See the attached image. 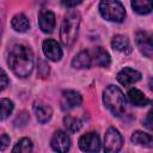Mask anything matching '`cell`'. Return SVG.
Wrapping results in <instances>:
<instances>
[{
	"mask_svg": "<svg viewBox=\"0 0 153 153\" xmlns=\"http://www.w3.org/2000/svg\"><path fill=\"white\" fill-rule=\"evenodd\" d=\"M80 24V14L78 12H69L61 24L60 38L65 47H71L76 41Z\"/></svg>",
	"mask_w": 153,
	"mask_h": 153,
	"instance_id": "cell-2",
	"label": "cell"
},
{
	"mask_svg": "<svg viewBox=\"0 0 153 153\" xmlns=\"http://www.w3.org/2000/svg\"><path fill=\"white\" fill-rule=\"evenodd\" d=\"M72 65L74 68L82 69V68H88L91 66V57L87 51H80L78 55L72 61Z\"/></svg>",
	"mask_w": 153,
	"mask_h": 153,
	"instance_id": "cell-18",
	"label": "cell"
},
{
	"mask_svg": "<svg viewBox=\"0 0 153 153\" xmlns=\"http://www.w3.org/2000/svg\"><path fill=\"white\" fill-rule=\"evenodd\" d=\"M103 102L110 112L115 116H121L126 109V98L122 91L114 85H110L105 88L103 93Z\"/></svg>",
	"mask_w": 153,
	"mask_h": 153,
	"instance_id": "cell-3",
	"label": "cell"
},
{
	"mask_svg": "<svg viewBox=\"0 0 153 153\" xmlns=\"http://www.w3.org/2000/svg\"><path fill=\"white\" fill-rule=\"evenodd\" d=\"M111 45L115 50L121 51L123 54H129L131 51V44H130L128 37H126L123 35H116L111 41Z\"/></svg>",
	"mask_w": 153,
	"mask_h": 153,
	"instance_id": "cell-14",
	"label": "cell"
},
{
	"mask_svg": "<svg viewBox=\"0 0 153 153\" xmlns=\"http://www.w3.org/2000/svg\"><path fill=\"white\" fill-rule=\"evenodd\" d=\"M33 111H35V115H36L38 122H41V123H47L51 118V115H53L51 108L49 105L42 103V102L35 103Z\"/></svg>",
	"mask_w": 153,
	"mask_h": 153,
	"instance_id": "cell-13",
	"label": "cell"
},
{
	"mask_svg": "<svg viewBox=\"0 0 153 153\" xmlns=\"http://www.w3.org/2000/svg\"><path fill=\"white\" fill-rule=\"evenodd\" d=\"M141 79V73L137 72L136 69H133V68H124L122 69L118 74H117V80L124 85V86H128V85H131L136 81H139Z\"/></svg>",
	"mask_w": 153,
	"mask_h": 153,
	"instance_id": "cell-12",
	"label": "cell"
},
{
	"mask_svg": "<svg viewBox=\"0 0 153 153\" xmlns=\"http://www.w3.org/2000/svg\"><path fill=\"white\" fill-rule=\"evenodd\" d=\"M8 143H10L8 135H6V134L1 135L0 136V151H5L7 148V146H8Z\"/></svg>",
	"mask_w": 153,
	"mask_h": 153,
	"instance_id": "cell-25",
	"label": "cell"
},
{
	"mask_svg": "<svg viewBox=\"0 0 153 153\" xmlns=\"http://www.w3.org/2000/svg\"><path fill=\"white\" fill-rule=\"evenodd\" d=\"M79 147L85 152H97L100 148V141L97 133H87L79 139Z\"/></svg>",
	"mask_w": 153,
	"mask_h": 153,
	"instance_id": "cell-6",
	"label": "cell"
},
{
	"mask_svg": "<svg viewBox=\"0 0 153 153\" xmlns=\"http://www.w3.org/2000/svg\"><path fill=\"white\" fill-rule=\"evenodd\" d=\"M69 146H71V139L67 135V133L62 130H57L54 133L51 137V147L54 151L63 153L69 149Z\"/></svg>",
	"mask_w": 153,
	"mask_h": 153,
	"instance_id": "cell-7",
	"label": "cell"
},
{
	"mask_svg": "<svg viewBox=\"0 0 153 153\" xmlns=\"http://www.w3.org/2000/svg\"><path fill=\"white\" fill-rule=\"evenodd\" d=\"M151 114H152V112H148V115H147V120H146V122H147L146 127L149 128V129L152 128V126H151V124H152V122H151Z\"/></svg>",
	"mask_w": 153,
	"mask_h": 153,
	"instance_id": "cell-27",
	"label": "cell"
},
{
	"mask_svg": "<svg viewBox=\"0 0 153 153\" xmlns=\"http://www.w3.org/2000/svg\"><path fill=\"white\" fill-rule=\"evenodd\" d=\"M134 11L139 14H148L152 11V0H131Z\"/></svg>",
	"mask_w": 153,
	"mask_h": 153,
	"instance_id": "cell-20",
	"label": "cell"
},
{
	"mask_svg": "<svg viewBox=\"0 0 153 153\" xmlns=\"http://www.w3.org/2000/svg\"><path fill=\"white\" fill-rule=\"evenodd\" d=\"M11 24H12V27L18 32H25L30 26V23H29L27 18L22 13L14 16Z\"/></svg>",
	"mask_w": 153,
	"mask_h": 153,
	"instance_id": "cell-19",
	"label": "cell"
},
{
	"mask_svg": "<svg viewBox=\"0 0 153 153\" xmlns=\"http://www.w3.org/2000/svg\"><path fill=\"white\" fill-rule=\"evenodd\" d=\"M13 110V103L7 98H0V121L7 118Z\"/></svg>",
	"mask_w": 153,
	"mask_h": 153,
	"instance_id": "cell-21",
	"label": "cell"
},
{
	"mask_svg": "<svg viewBox=\"0 0 153 153\" xmlns=\"http://www.w3.org/2000/svg\"><path fill=\"white\" fill-rule=\"evenodd\" d=\"M63 124H65V127L67 128V130H69L71 133H75V131H78V130L81 128V122H80V120H78V118H75V117H72V116H69V115L65 116V118H63Z\"/></svg>",
	"mask_w": 153,
	"mask_h": 153,
	"instance_id": "cell-22",
	"label": "cell"
},
{
	"mask_svg": "<svg viewBox=\"0 0 153 153\" xmlns=\"http://www.w3.org/2000/svg\"><path fill=\"white\" fill-rule=\"evenodd\" d=\"M42 48H43L44 55L51 61H59L62 57V50H61L59 43L54 39H50V38L45 39L43 42Z\"/></svg>",
	"mask_w": 153,
	"mask_h": 153,
	"instance_id": "cell-10",
	"label": "cell"
},
{
	"mask_svg": "<svg viewBox=\"0 0 153 153\" xmlns=\"http://www.w3.org/2000/svg\"><path fill=\"white\" fill-rule=\"evenodd\" d=\"M93 62L99 67H109L110 66V55L103 48L98 47L93 50Z\"/></svg>",
	"mask_w": 153,
	"mask_h": 153,
	"instance_id": "cell-16",
	"label": "cell"
},
{
	"mask_svg": "<svg viewBox=\"0 0 153 153\" xmlns=\"http://www.w3.org/2000/svg\"><path fill=\"white\" fill-rule=\"evenodd\" d=\"M123 145V139L120 131L115 128H109L104 136V151L108 153L118 152Z\"/></svg>",
	"mask_w": 153,
	"mask_h": 153,
	"instance_id": "cell-5",
	"label": "cell"
},
{
	"mask_svg": "<svg viewBox=\"0 0 153 153\" xmlns=\"http://www.w3.org/2000/svg\"><path fill=\"white\" fill-rule=\"evenodd\" d=\"M7 62L17 76L26 78L33 68L32 51L24 44H16L10 50Z\"/></svg>",
	"mask_w": 153,
	"mask_h": 153,
	"instance_id": "cell-1",
	"label": "cell"
},
{
	"mask_svg": "<svg viewBox=\"0 0 153 153\" xmlns=\"http://www.w3.org/2000/svg\"><path fill=\"white\" fill-rule=\"evenodd\" d=\"M130 139H131V142L136 143V145H141V146H146V147H152L153 146L152 136L149 134L140 131V130L134 131Z\"/></svg>",
	"mask_w": 153,
	"mask_h": 153,
	"instance_id": "cell-17",
	"label": "cell"
},
{
	"mask_svg": "<svg viewBox=\"0 0 153 153\" xmlns=\"http://www.w3.org/2000/svg\"><path fill=\"white\" fill-rule=\"evenodd\" d=\"M31 151H32V142H31V140H29L26 137L19 140L18 143L12 149V152H20V153H27Z\"/></svg>",
	"mask_w": 153,
	"mask_h": 153,
	"instance_id": "cell-23",
	"label": "cell"
},
{
	"mask_svg": "<svg viewBox=\"0 0 153 153\" xmlns=\"http://www.w3.org/2000/svg\"><path fill=\"white\" fill-rule=\"evenodd\" d=\"M99 11L103 18L115 23L123 22L126 17L124 7L118 0H102L99 4Z\"/></svg>",
	"mask_w": 153,
	"mask_h": 153,
	"instance_id": "cell-4",
	"label": "cell"
},
{
	"mask_svg": "<svg viewBox=\"0 0 153 153\" xmlns=\"http://www.w3.org/2000/svg\"><path fill=\"white\" fill-rule=\"evenodd\" d=\"M128 99L129 102L135 106H146L151 103V100L137 88H131L128 92Z\"/></svg>",
	"mask_w": 153,
	"mask_h": 153,
	"instance_id": "cell-15",
	"label": "cell"
},
{
	"mask_svg": "<svg viewBox=\"0 0 153 153\" xmlns=\"http://www.w3.org/2000/svg\"><path fill=\"white\" fill-rule=\"evenodd\" d=\"M135 41L136 44L139 47V49L141 50V53L143 55H146L147 57H152V53H153V45H152V37L149 33L145 32V31H139L135 35Z\"/></svg>",
	"mask_w": 153,
	"mask_h": 153,
	"instance_id": "cell-9",
	"label": "cell"
},
{
	"mask_svg": "<svg viewBox=\"0 0 153 153\" xmlns=\"http://www.w3.org/2000/svg\"><path fill=\"white\" fill-rule=\"evenodd\" d=\"M8 85V76L4 69L0 68V92L4 91Z\"/></svg>",
	"mask_w": 153,
	"mask_h": 153,
	"instance_id": "cell-24",
	"label": "cell"
},
{
	"mask_svg": "<svg viewBox=\"0 0 153 153\" xmlns=\"http://www.w3.org/2000/svg\"><path fill=\"white\" fill-rule=\"evenodd\" d=\"M81 1L82 0H62V5L65 7L71 8V7H74L76 5H79V4H81Z\"/></svg>",
	"mask_w": 153,
	"mask_h": 153,
	"instance_id": "cell-26",
	"label": "cell"
},
{
	"mask_svg": "<svg viewBox=\"0 0 153 153\" xmlns=\"http://www.w3.org/2000/svg\"><path fill=\"white\" fill-rule=\"evenodd\" d=\"M38 23L43 32L50 33L55 27V14L49 10H42L38 16Z\"/></svg>",
	"mask_w": 153,
	"mask_h": 153,
	"instance_id": "cell-11",
	"label": "cell"
},
{
	"mask_svg": "<svg viewBox=\"0 0 153 153\" xmlns=\"http://www.w3.org/2000/svg\"><path fill=\"white\" fill-rule=\"evenodd\" d=\"M82 102V98L79 92L73 90H67L62 92V99H61V108L63 110H71L75 106H79Z\"/></svg>",
	"mask_w": 153,
	"mask_h": 153,
	"instance_id": "cell-8",
	"label": "cell"
}]
</instances>
